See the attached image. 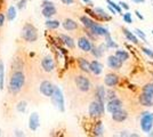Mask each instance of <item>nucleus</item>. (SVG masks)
Masks as SVG:
<instances>
[{"mask_svg":"<svg viewBox=\"0 0 153 137\" xmlns=\"http://www.w3.org/2000/svg\"><path fill=\"white\" fill-rule=\"evenodd\" d=\"M25 82V76L21 70H15L10 76V80H9V86H8V91L13 95L19 94L22 87L24 86Z\"/></svg>","mask_w":153,"mask_h":137,"instance_id":"obj_1","label":"nucleus"},{"mask_svg":"<svg viewBox=\"0 0 153 137\" xmlns=\"http://www.w3.org/2000/svg\"><path fill=\"white\" fill-rule=\"evenodd\" d=\"M21 37L27 42H34L38 39V30L34 27V25H32L31 23H26L22 29Z\"/></svg>","mask_w":153,"mask_h":137,"instance_id":"obj_2","label":"nucleus"},{"mask_svg":"<svg viewBox=\"0 0 153 137\" xmlns=\"http://www.w3.org/2000/svg\"><path fill=\"white\" fill-rule=\"evenodd\" d=\"M51 103L55 105V107L58 111L64 112L65 111V105H64V96L61 88L57 86H54V91L51 94Z\"/></svg>","mask_w":153,"mask_h":137,"instance_id":"obj_3","label":"nucleus"},{"mask_svg":"<svg viewBox=\"0 0 153 137\" xmlns=\"http://www.w3.org/2000/svg\"><path fill=\"white\" fill-rule=\"evenodd\" d=\"M89 114L91 118H101L104 114V103L100 101H94L89 105Z\"/></svg>","mask_w":153,"mask_h":137,"instance_id":"obj_4","label":"nucleus"},{"mask_svg":"<svg viewBox=\"0 0 153 137\" xmlns=\"http://www.w3.org/2000/svg\"><path fill=\"white\" fill-rule=\"evenodd\" d=\"M152 127H153L152 113L144 112L142 114V118H140V128H142V130L145 131V133H149V131L152 130Z\"/></svg>","mask_w":153,"mask_h":137,"instance_id":"obj_5","label":"nucleus"},{"mask_svg":"<svg viewBox=\"0 0 153 137\" xmlns=\"http://www.w3.org/2000/svg\"><path fill=\"white\" fill-rule=\"evenodd\" d=\"M74 82H76L79 90L83 91V93H87V91L90 90V87H91L90 81L85 76H76V79H74Z\"/></svg>","mask_w":153,"mask_h":137,"instance_id":"obj_6","label":"nucleus"},{"mask_svg":"<svg viewBox=\"0 0 153 137\" xmlns=\"http://www.w3.org/2000/svg\"><path fill=\"white\" fill-rule=\"evenodd\" d=\"M39 89H40V93L42 95H45L46 97H51L53 91H54V85L48 80H44L39 86Z\"/></svg>","mask_w":153,"mask_h":137,"instance_id":"obj_7","label":"nucleus"},{"mask_svg":"<svg viewBox=\"0 0 153 137\" xmlns=\"http://www.w3.org/2000/svg\"><path fill=\"white\" fill-rule=\"evenodd\" d=\"M106 109L110 113H113V112L118 111V110H121L122 109V102L119 98H112L110 99L106 104Z\"/></svg>","mask_w":153,"mask_h":137,"instance_id":"obj_8","label":"nucleus"},{"mask_svg":"<svg viewBox=\"0 0 153 137\" xmlns=\"http://www.w3.org/2000/svg\"><path fill=\"white\" fill-rule=\"evenodd\" d=\"M41 66L46 72H51L55 69V63L51 55H47L41 59Z\"/></svg>","mask_w":153,"mask_h":137,"instance_id":"obj_9","label":"nucleus"},{"mask_svg":"<svg viewBox=\"0 0 153 137\" xmlns=\"http://www.w3.org/2000/svg\"><path fill=\"white\" fill-rule=\"evenodd\" d=\"M40 126V119H39V114L37 112H33L30 114L29 118V128L32 131H36Z\"/></svg>","mask_w":153,"mask_h":137,"instance_id":"obj_10","label":"nucleus"},{"mask_svg":"<svg viewBox=\"0 0 153 137\" xmlns=\"http://www.w3.org/2000/svg\"><path fill=\"white\" fill-rule=\"evenodd\" d=\"M89 30L93 31L95 34H97L98 37H106V36L110 34V32L108 31V29H105L104 26H102L101 24H98V23H95L94 25L90 27Z\"/></svg>","mask_w":153,"mask_h":137,"instance_id":"obj_11","label":"nucleus"},{"mask_svg":"<svg viewBox=\"0 0 153 137\" xmlns=\"http://www.w3.org/2000/svg\"><path fill=\"white\" fill-rule=\"evenodd\" d=\"M108 65L110 69L119 70V69H121L122 62L119 61V59H118L115 55H111V56H108Z\"/></svg>","mask_w":153,"mask_h":137,"instance_id":"obj_12","label":"nucleus"},{"mask_svg":"<svg viewBox=\"0 0 153 137\" xmlns=\"http://www.w3.org/2000/svg\"><path fill=\"white\" fill-rule=\"evenodd\" d=\"M78 46H79V48L82 50V52H90V49H91V42H90V40L88 38H86V37H81V38H79L78 40Z\"/></svg>","mask_w":153,"mask_h":137,"instance_id":"obj_13","label":"nucleus"},{"mask_svg":"<svg viewBox=\"0 0 153 137\" xmlns=\"http://www.w3.org/2000/svg\"><path fill=\"white\" fill-rule=\"evenodd\" d=\"M118 82H119V77L114 73H108L104 79V84L108 87H114L118 85Z\"/></svg>","mask_w":153,"mask_h":137,"instance_id":"obj_14","label":"nucleus"},{"mask_svg":"<svg viewBox=\"0 0 153 137\" xmlns=\"http://www.w3.org/2000/svg\"><path fill=\"white\" fill-rule=\"evenodd\" d=\"M140 102L142 105L151 107L153 105V95L147 94V93H142V95H140Z\"/></svg>","mask_w":153,"mask_h":137,"instance_id":"obj_15","label":"nucleus"},{"mask_svg":"<svg viewBox=\"0 0 153 137\" xmlns=\"http://www.w3.org/2000/svg\"><path fill=\"white\" fill-rule=\"evenodd\" d=\"M90 72H93L95 76H100L101 73L103 72V65L102 63H100L97 59H95V61H93L91 63H90Z\"/></svg>","mask_w":153,"mask_h":137,"instance_id":"obj_16","label":"nucleus"},{"mask_svg":"<svg viewBox=\"0 0 153 137\" xmlns=\"http://www.w3.org/2000/svg\"><path fill=\"white\" fill-rule=\"evenodd\" d=\"M128 114L126 111H123V110H118V111H115L112 113V119L117 121V122H122V121H125L126 119H127Z\"/></svg>","mask_w":153,"mask_h":137,"instance_id":"obj_17","label":"nucleus"},{"mask_svg":"<svg viewBox=\"0 0 153 137\" xmlns=\"http://www.w3.org/2000/svg\"><path fill=\"white\" fill-rule=\"evenodd\" d=\"M62 25L68 31H73V30L78 29V23H76V21L72 20V19H65L63 21V23H62Z\"/></svg>","mask_w":153,"mask_h":137,"instance_id":"obj_18","label":"nucleus"},{"mask_svg":"<svg viewBox=\"0 0 153 137\" xmlns=\"http://www.w3.org/2000/svg\"><path fill=\"white\" fill-rule=\"evenodd\" d=\"M59 39H61V41L63 42L64 45L66 46L68 48H70V49H73L76 47L74 40L72 39L71 37H69V36H66V34H59Z\"/></svg>","mask_w":153,"mask_h":137,"instance_id":"obj_19","label":"nucleus"},{"mask_svg":"<svg viewBox=\"0 0 153 137\" xmlns=\"http://www.w3.org/2000/svg\"><path fill=\"white\" fill-rule=\"evenodd\" d=\"M56 7L54 6V5H51V6H46V7H42V15L45 16L46 19H51L53 17L55 14H56Z\"/></svg>","mask_w":153,"mask_h":137,"instance_id":"obj_20","label":"nucleus"},{"mask_svg":"<svg viewBox=\"0 0 153 137\" xmlns=\"http://www.w3.org/2000/svg\"><path fill=\"white\" fill-rule=\"evenodd\" d=\"M94 12L96 14V17H100L101 20H104V21H111L112 20V17L108 15L103 8H100V7H96L95 9H94Z\"/></svg>","mask_w":153,"mask_h":137,"instance_id":"obj_21","label":"nucleus"},{"mask_svg":"<svg viewBox=\"0 0 153 137\" xmlns=\"http://www.w3.org/2000/svg\"><path fill=\"white\" fill-rule=\"evenodd\" d=\"M78 64H79V67L81 69V71L86 72V73L90 72V67H89L90 63L86 59H83V57L78 59Z\"/></svg>","mask_w":153,"mask_h":137,"instance_id":"obj_22","label":"nucleus"},{"mask_svg":"<svg viewBox=\"0 0 153 137\" xmlns=\"http://www.w3.org/2000/svg\"><path fill=\"white\" fill-rule=\"evenodd\" d=\"M122 31H123V34H125V37L127 38L128 41H130V42H133V44H135V45H137L138 44V39H137V37L135 36L133 32H130L128 29H122Z\"/></svg>","mask_w":153,"mask_h":137,"instance_id":"obj_23","label":"nucleus"},{"mask_svg":"<svg viewBox=\"0 0 153 137\" xmlns=\"http://www.w3.org/2000/svg\"><path fill=\"white\" fill-rule=\"evenodd\" d=\"M93 135L94 136H103L104 135V128H103L102 121H97L94 126V129H93Z\"/></svg>","mask_w":153,"mask_h":137,"instance_id":"obj_24","label":"nucleus"},{"mask_svg":"<svg viewBox=\"0 0 153 137\" xmlns=\"http://www.w3.org/2000/svg\"><path fill=\"white\" fill-rule=\"evenodd\" d=\"M96 96H97V101L100 102H103L105 101V96H106V90L103 86H98L97 89H96Z\"/></svg>","mask_w":153,"mask_h":137,"instance_id":"obj_25","label":"nucleus"},{"mask_svg":"<svg viewBox=\"0 0 153 137\" xmlns=\"http://www.w3.org/2000/svg\"><path fill=\"white\" fill-rule=\"evenodd\" d=\"M16 15H17V10H16V7L15 6H9V8L7 9V15H6V19L9 22H12V21L15 20V17H16Z\"/></svg>","mask_w":153,"mask_h":137,"instance_id":"obj_26","label":"nucleus"},{"mask_svg":"<svg viewBox=\"0 0 153 137\" xmlns=\"http://www.w3.org/2000/svg\"><path fill=\"white\" fill-rule=\"evenodd\" d=\"M114 55L119 59V61H121L122 63L126 62V61L129 59V54H128L126 50H123V49H117Z\"/></svg>","mask_w":153,"mask_h":137,"instance_id":"obj_27","label":"nucleus"},{"mask_svg":"<svg viewBox=\"0 0 153 137\" xmlns=\"http://www.w3.org/2000/svg\"><path fill=\"white\" fill-rule=\"evenodd\" d=\"M80 22L82 23V25L85 26L86 29H90V27L96 23L95 21H93L91 19H89L88 16H81V17H80Z\"/></svg>","mask_w":153,"mask_h":137,"instance_id":"obj_28","label":"nucleus"},{"mask_svg":"<svg viewBox=\"0 0 153 137\" xmlns=\"http://www.w3.org/2000/svg\"><path fill=\"white\" fill-rule=\"evenodd\" d=\"M45 25L47 29H49V30H55V29H57L58 26L61 25V23L56 20H48L46 21Z\"/></svg>","mask_w":153,"mask_h":137,"instance_id":"obj_29","label":"nucleus"},{"mask_svg":"<svg viewBox=\"0 0 153 137\" xmlns=\"http://www.w3.org/2000/svg\"><path fill=\"white\" fill-rule=\"evenodd\" d=\"M4 77H5V65L4 62L0 61V90L4 89Z\"/></svg>","mask_w":153,"mask_h":137,"instance_id":"obj_30","label":"nucleus"},{"mask_svg":"<svg viewBox=\"0 0 153 137\" xmlns=\"http://www.w3.org/2000/svg\"><path fill=\"white\" fill-rule=\"evenodd\" d=\"M104 38H105V45L108 46V48H117L118 47V45L113 41V39L111 38L110 34L106 36V37H104Z\"/></svg>","mask_w":153,"mask_h":137,"instance_id":"obj_31","label":"nucleus"},{"mask_svg":"<svg viewBox=\"0 0 153 137\" xmlns=\"http://www.w3.org/2000/svg\"><path fill=\"white\" fill-rule=\"evenodd\" d=\"M90 53L95 56V59H100L101 56H102L103 53L98 49V47H96V46H91V49H90Z\"/></svg>","mask_w":153,"mask_h":137,"instance_id":"obj_32","label":"nucleus"},{"mask_svg":"<svg viewBox=\"0 0 153 137\" xmlns=\"http://www.w3.org/2000/svg\"><path fill=\"white\" fill-rule=\"evenodd\" d=\"M26 105H27V103H26L25 101H21V102H19V104H17V106H16V109H17V111L21 112V113H24V112H25V109H26Z\"/></svg>","mask_w":153,"mask_h":137,"instance_id":"obj_33","label":"nucleus"},{"mask_svg":"<svg viewBox=\"0 0 153 137\" xmlns=\"http://www.w3.org/2000/svg\"><path fill=\"white\" fill-rule=\"evenodd\" d=\"M106 2L108 4V6H111L112 8H114L115 10H117V13L121 14V7H120V5H117L114 1H112V0H106Z\"/></svg>","mask_w":153,"mask_h":137,"instance_id":"obj_34","label":"nucleus"},{"mask_svg":"<svg viewBox=\"0 0 153 137\" xmlns=\"http://www.w3.org/2000/svg\"><path fill=\"white\" fill-rule=\"evenodd\" d=\"M143 93H147V94H151L153 95V82L151 84H147L143 87Z\"/></svg>","mask_w":153,"mask_h":137,"instance_id":"obj_35","label":"nucleus"},{"mask_svg":"<svg viewBox=\"0 0 153 137\" xmlns=\"http://www.w3.org/2000/svg\"><path fill=\"white\" fill-rule=\"evenodd\" d=\"M122 19H123V21H125L126 23H128V24H131V23H133V17H131V14L128 13V12L122 15Z\"/></svg>","mask_w":153,"mask_h":137,"instance_id":"obj_36","label":"nucleus"},{"mask_svg":"<svg viewBox=\"0 0 153 137\" xmlns=\"http://www.w3.org/2000/svg\"><path fill=\"white\" fill-rule=\"evenodd\" d=\"M135 33H136V36H137V37H140L142 40H144V41L146 40V36H145V33L143 32L142 30H140V29H136V30H135Z\"/></svg>","mask_w":153,"mask_h":137,"instance_id":"obj_37","label":"nucleus"},{"mask_svg":"<svg viewBox=\"0 0 153 137\" xmlns=\"http://www.w3.org/2000/svg\"><path fill=\"white\" fill-rule=\"evenodd\" d=\"M142 50L144 54H146L150 59H153V50L152 49H149V48H142Z\"/></svg>","mask_w":153,"mask_h":137,"instance_id":"obj_38","label":"nucleus"},{"mask_svg":"<svg viewBox=\"0 0 153 137\" xmlns=\"http://www.w3.org/2000/svg\"><path fill=\"white\" fill-rule=\"evenodd\" d=\"M26 5V0H19L17 1V8L19 9H23Z\"/></svg>","mask_w":153,"mask_h":137,"instance_id":"obj_39","label":"nucleus"},{"mask_svg":"<svg viewBox=\"0 0 153 137\" xmlns=\"http://www.w3.org/2000/svg\"><path fill=\"white\" fill-rule=\"evenodd\" d=\"M5 20H6V16H5V14H2L1 12H0V27H1V26H4Z\"/></svg>","mask_w":153,"mask_h":137,"instance_id":"obj_40","label":"nucleus"},{"mask_svg":"<svg viewBox=\"0 0 153 137\" xmlns=\"http://www.w3.org/2000/svg\"><path fill=\"white\" fill-rule=\"evenodd\" d=\"M51 5H54L51 1L49 0H44V2L41 4V7H46V6H51Z\"/></svg>","mask_w":153,"mask_h":137,"instance_id":"obj_41","label":"nucleus"},{"mask_svg":"<svg viewBox=\"0 0 153 137\" xmlns=\"http://www.w3.org/2000/svg\"><path fill=\"white\" fill-rule=\"evenodd\" d=\"M119 5H120V7H121V8H125L126 10H128V9H129V6H128L126 2H123V1H120V2H119Z\"/></svg>","mask_w":153,"mask_h":137,"instance_id":"obj_42","label":"nucleus"},{"mask_svg":"<svg viewBox=\"0 0 153 137\" xmlns=\"http://www.w3.org/2000/svg\"><path fill=\"white\" fill-rule=\"evenodd\" d=\"M135 14H136V16H137L140 20H142V21L144 20V16H143V15H142V14H140L138 10H135Z\"/></svg>","mask_w":153,"mask_h":137,"instance_id":"obj_43","label":"nucleus"},{"mask_svg":"<svg viewBox=\"0 0 153 137\" xmlns=\"http://www.w3.org/2000/svg\"><path fill=\"white\" fill-rule=\"evenodd\" d=\"M62 2H63L64 5H71V4H73V0H61Z\"/></svg>","mask_w":153,"mask_h":137,"instance_id":"obj_44","label":"nucleus"},{"mask_svg":"<svg viewBox=\"0 0 153 137\" xmlns=\"http://www.w3.org/2000/svg\"><path fill=\"white\" fill-rule=\"evenodd\" d=\"M108 10H110V12H111V13L113 14V15H114V14H117V10H115L114 8H112V7H111V6H108Z\"/></svg>","mask_w":153,"mask_h":137,"instance_id":"obj_45","label":"nucleus"},{"mask_svg":"<svg viewBox=\"0 0 153 137\" xmlns=\"http://www.w3.org/2000/svg\"><path fill=\"white\" fill-rule=\"evenodd\" d=\"M15 136H24V134H23L22 131L16 130V131H15Z\"/></svg>","mask_w":153,"mask_h":137,"instance_id":"obj_46","label":"nucleus"},{"mask_svg":"<svg viewBox=\"0 0 153 137\" xmlns=\"http://www.w3.org/2000/svg\"><path fill=\"white\" fill-rule=\"evenodd\" d=\"M85 4H87V5H89V6H93V1L91 0H82Z\"/></svg>","mask_w":153,"mask_h":137,"instance_id":"obj_47","label":"nucleus"},{"mask_svg":"<svg viewBox=\"0 0 153 137\" xmlns=\"http://www.w3.org/2000/svg\"><path fill=\"white\" fill-rule=\"evenodd\" d=\"M131 1H134V2H136V4H140V2H144L145 0H131Z\"/></svg>","mask_w":153,"mask_h":137,"instance_id":"obj_48","label":"nucleus"},{"mask_svg":"<svg viewBox=\"0 0 153 137\" xmlns=\"http://www.w3.org/2000/svg\"><path fill=\"white\" fill-rule=\"evenodd\" d=\"M1 135H2V134H1V130H0V136H1Z\"/></svg>","mask_w":153,"mask_h":137,"instance_id":"obj_49","label":"nucleus"},{"mask_svg":"<svg viewBox=\"0 0 153 137\" xmlns=\"http://www.w3.org/2000/svg\"><path fill=\"white\" fill-rule=\"evenodd\" d=\"M152 117H153V113H152Z\"/></svg>","mask_w":153,"mask_h":137,"instance_id":"obj_50","label":"nucleus"},{"mask_svg":"<svg viewBox=\"0 0 153 137\" xmlns=\"http://www.w3.org/2000/svg\"><path fill=\"white\" fill-rule=\"evenodd\" d=\"M152 34H153V31H152Z\"/></svg>","mask_w":153,"mask_h":137,"instance_id":"obj_51","label":"nucleus"}]
</instances>
